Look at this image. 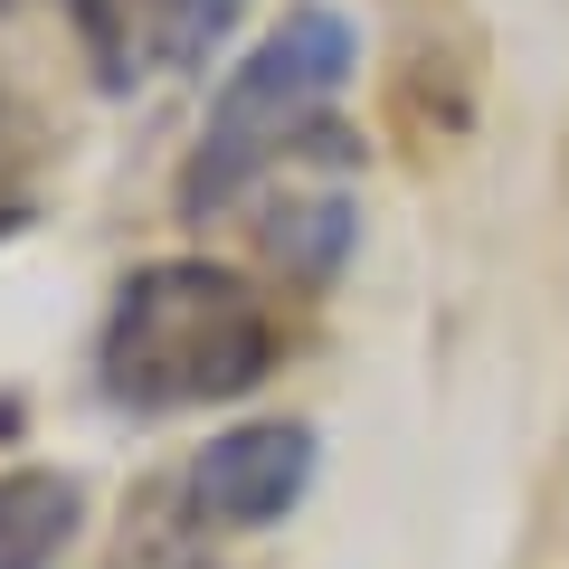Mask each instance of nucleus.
Returning <instances> with one entry per match:
<instances>
[{
	"mask_svg": "<svg viewBox=\"0 0 569 569\" xmlns=\"http://www.w3.org/2000/svg\"><path fill=\"white\" fill-rule=\"evenodd\" d=\"M247 0H152V48H162V67H209L228 48V29H238Z\"/></svg>",
	"mask_w": 569,
	"mask_h": 569,
	"instance_id": "5",
	"label": "nucleus"
},
{
	"mask_svg": "<svg viewBox=\"0 0 569 569\" xmlns=\"http://www.w3.org/2000/svg\"><path fill=\"white\" fill-rule=\"evenodd\" d=\"M0 228H20V190H0Z\"/></svg>",
	"mask_w": 569,
	"mask_h": 569,
	"instance_id": "8",
	"label": "nucleus"
},
{
	"mask_svg": "<svg viewBox=\"0 0 569 569\" xmlns=\"http://www.w3.org/2000/svg\"><path fill=\"white\" fill-rule=\"evenodd\" d=\"M104 399L114 408H209V399H247L276 370V313L247 276L209 257H162L142 266L104 313Z\"/></svg>",
	"mask_w": 569,
	"mask_h": 569,
	"instance_id": "1",
	"label": "nucleus"
},
{
	"mask_svg": "<svg viewBox=\"0 0 569 569\" xmlns=\"http://www.w3.org/2000/svg\"><path fill=\"white\" fill-rule=\"evenodd\" d=\"M351 58H361V48H351L342 10H323V0L284 10L257 39V58L219 86V104H209V123H200V152L181 162V209L190 219L228 209L276 152H295V142L323 123V104L351 86Z\"/></svg>",
	"mask_w": 569,
	"mask_h": 569,
	"instance_id": "2",
	"label": "nucleus"
},
{
	"mask_svg": "<svg viewBox=\"0 0 569 569\" xmlns=\"http://www.w3.org/2000/svg\"><path fill=\"white\" fill-rule=\"evenodd\" d=\"M305 485H313V427H295V418L228 427L219 447H200V466H190V503L228 531L284 522V503Z\"/></svg>",
	"mask_w": 569,
	"mask_h": 569,
	"instance_id": "3",
	"label": "nucleus"
},
{
	"mask_svg": "<svg viewBox=\"0 0 569 569\" xmlns=\"http://www.w3.org/2000/svg\"><path fill=\"white\" fill-rule=\"evenodd\" d=\"M266 247H276L295 276H332L342 247H351V219H342V200H305V209H284V219L266 228Z\"/></svg>",
	"mask_w": 569,
	"mask_h": 569,
	"instance_id": "6",
	"label": "nucleus"
},
{
	"mask_svg": "<svg viewBox=\"0 0 569 569\" xmlns=\"http://www.w3.org/2000/svg\"><path fill=\"white\" fill-rule=\"evenodd\" d=\"M77 475H48V466H20L0 475V569H58V550L77 541Z\"/></svg>",
	"mask_w": 569,
	"mask_h": 569,
	"instance_id": "4",
	"label": "nucleus"
},
{
	"mask_svg": "<svg viewBox=\"0 0 569 569\" xmlns=\"http://www.w3.org/2000/svg\"><path fill=\"white\" fill-rule=\"evenodd\" d=\"M77 39L96 48V77L104 86H133V0H77Z\"/></svg>",
	"mask_w": 569,
	"mask_h": 569,
	"instance_id": "7",
	"label": "nucleus"
}]
</instances>
